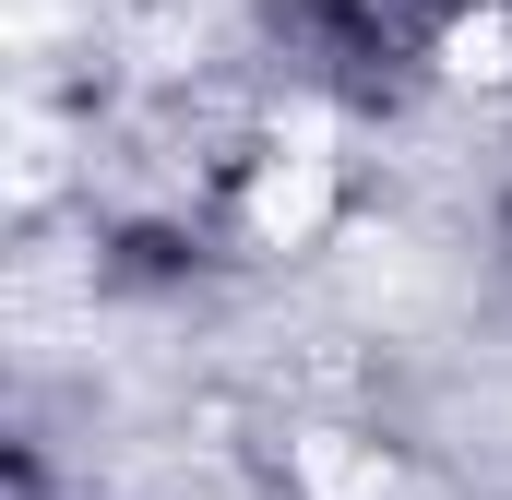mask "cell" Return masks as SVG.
I'll list each match as a JSON object with an SVG mask.
<instances>
[{
  "label": "cell",
  "mask_w": 512,
  "mask_h": 500,
  "mask_svg": "<svg viewBox=\"0 0 512 500\" xmlns=\"http://www.w3.org/2000/svg\"><path fill=\"white\" fill-rule=\"evenodd\" d=\"M322 203H334L322 155H286V167L251 191V227H262V239H310V227H322Z\"/></svg>",
  "instance_id": "1"
},
{
  "label": "cell",
  "mask_w": 512,
  "mask_h": 500,
  "mask_svg": "<svg viewBox=\"0 0 512 500\" xmlns=\"http://www.w3.org/2000/svg\"><path fill=\"white\" fill-rule=\"evenodd\" d=\"M298 477H310V500H393V465L382 453H346V441H310Z\"/></svg>",
  "instance_id": "2"
},
{
  "label": "cell",
  "mask_w": 512,
  "mask_h": 500,
  "mask_svg": "<svg viewBox=\"0 0 512 500\" xmlns=\"http://www.w3.org/2000/svg\"><path fill=\"white\" fill-rule=\"evenodd\" d=\"M453 60H465V72H501L512 36H501V24H465V36H453Z\"/></svg>",
  "instance_id": "3"
}]
</instances>
